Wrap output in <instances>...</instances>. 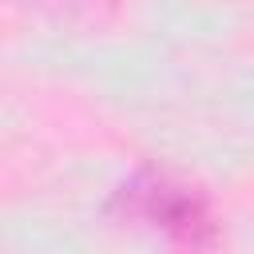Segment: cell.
Masks as SVG:
<instances>
[{
  "label": "cell",
  "mask_w": 254,
  "mask_h": 254,
  "mask_svg": "<svg viewBox=\"0 0 254 254\" xmlns=\"http://www.w3.org/2000/svg\"><path fill=\"white\" fill-rule=\"evenodd\" d=\"M56 4H60V8H67L71 16H95V20H99V16H103V12H111L119 0H56Z\"/></svg>",
  "instance_id": "7a4b0ae2"
},
{
  "label": "cell",
  "mask_w": 254,
  "mask_h": 254,
  "mask_svg": "<svg viewBox=\"0 0 254 254\" xmlns=\"http://www.w3.org/2000/svg\"><path fill=\"white\" fill-rule=\"evenodd\" d=\"M111 210L151 234H163L187 250H210L218 242V214L210 194L171 171L143 167L111 198Z\"/></svg>",
  "instance_id": "6da1fadb"
}]
</instances>
